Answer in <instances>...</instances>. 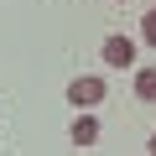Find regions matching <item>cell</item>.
Listing matches in <instances>:
<instances>
[{
  "label": "cell",
  "instance_id": "1",
  "mask_svg": "<svg viewBox=\"0 0 156 156\" xmlns=\"http://www.w3.org/2000/svg\"><path fill=\"white\" fill-rule=\"evenodd\" d=\"M99 99H104V78H94V73H89V78H73V83H68V104H73L78 115H89Z\"/></svg>",
  "mask_w": 156,
  "mask_h": 156
},
{
  "label": "cell",
  "instance_id": "2",
  "mask_svg": "<svg viewBox=\"0 0 156 156\" xmlns=\"http://www.w3.org/2000/svg\"><path fill=\"white\" fill-rule=\"evenodd\" d=\"M99 52H104L109 68H130V62H135V42H130V37H104Z\"/></svg>",
  "mask_w": 156,
  "mask_h": 156
},
{
  "label": "cell",
  "instance_id": "3",
  "mask_svg": "<svg viewBox=\"0 0 156 156\" xmlns=\"http://www.w3.org/2000/svg\"><path fill=\"white\" fill-rule=\"evenodd\" d=\"M68 135H73V140H78V146H94V140H99V120H94V115H78V120H73V130H68Z\"/></svg>",
  "mask_w": 156,
  "mask_h": 156
},
{
  "label": "cell",
  "instance_id": "4",
  "mask_svg": "<svg viewBox=\"0 0 156 156\" xmlns=\"http://www.w3.org/2000/svg\"><path fill=\"white\" fill-rule=\"evenodd\" d=\"M135 99L156 104V68H135Z\"/></svg>",
  "mask_w": 156,
  "mask_h": 156
},
{
  "label": "cell",
  "instance_id": "5",
  "mask_svg": "<svg viewBox=\"0 0 156 156\" xmlns=\"http://www.w3.org/2000/svg\"><path fill=\"white\" fill-rule=\"evenodd\" d=\"M140 42H151V47H156V11H151V16L140 21Z\"/></svg>",
  "mask_w": 156,
  "mask_h": 156
},
{
  "label": "cell",
  "instance_id": "6",
  "mask_svg": "<svg viewBox=\"0 0 156 156\" xmlns=\"http://www.w3.org/2000/svg\"><path fill=\"white\" fill-rule=\"evenodd\" d=\"M146 156H156V135H151V140H146Z\"/></svg>",
  "mask_w": 156,
  "mask_h": 156
}]
</instances>
